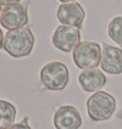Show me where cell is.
Instances as JSON below:
<instances>
[{
  "label": "cell",
  "mask_w": 122,
  "mask_h": 129,
  "mask_svg": "<svg viewBox=\"0 0 122 129\" xmlns=\"http://www.w3.org/2000/svg\"><path fill=\"white\" fill-rule=\"evenodd\" d=\"M34 46V36L28 27L9 30L4 39V49L12 57H25L32 52Z\"/></svg>",
  "instance_id": "6da1fadb"
},
{
  "label": "cell",
  "mask_w": 122,
  "mask_h": 129,
  "mask_svg": "<svg viewBox=\"0 0 122 129\" xmlns=\"http://www.w3.org/2000/svg\"><path fill=\"white\" fill-rule=\"evenodd\" d=\"M87 110L90 119L103 122L110 119L116 110V100L106 91H96L87 100Z\"/></svg>",
  "instance_id": "7a4b0ae2"
},
{
  "label": "cell",
  "mask_w": 122,
  "mask_h": 129,
  "mask_svg": "<svg viewBox=\"0 0 122 129\" xmlns=\"http://www.w3.org/2000/svg\"><path fill=\"white\" fill-rule=\"evenodd\" d=\"M40 82L48 90H64L68 84V70L66 64L59 61L44 64L40 70Z\"/></svg>",
  "instance_id": "3957f363"
},
{
  "label": "cell",
  "mask_w": 122,
  "mask_h": 129,
  "mask_svg": "<svg viewBox=\"0 0 122 129\" xmlns=\"http://www.w3.org/2000/svg\"><path fill=\"white\" fill-rule=\"evenodd\" d=\"M101 61V48L98 43L82 42L73 50V62L78 68H96Z\"/></svg>",
  "instance_id": "277c9868"
},
{
  "label": "cell",
  "mask_w": 122,
  "mask_h": 129,
  "mask_svg": "<svg viewBox=\"0 0 122 129\" xmlns=\"http://www.w3.org/2000/svg\"><path fill=\"white\" fill-rule=\"evenodd\" d=\"M53 45L60 51L70 52L73 51L81 44V32L79 28L59 26L53 34Z\"/></svg>",
  "instance_id": "5b68a950"
},
{
  "label": "cell",
  "mask_w": 122,
  "mask_h": 129,
  "mask_svg": "<svg viewBox=\"0 0 122 129\" xmlns=\"http://www.w3.org/2000/svg\"><path fill=\"white\" fill-rule=\"evenodd\" d=\"M0 23L4 28L9 30L26 27V24L28 23L27 9L21 4L7 5L1 11Z\"/></svg>",
  "instance_id": "8992f818"
},
{
  "label": "cell",
  "mask_w": 122,
  "mask_h": 129,
  "mask_svg": "<svg viewBox=\"0 0 122 129\" xmlns=\"http://www.w3.org/2000/svg\"><path fill=\"white\" fill-rule=\"evenodd\" d=\"M58 20L62 26L68 27H76L79 28L86 17V12L81 4L73 1V3H65L61 4L58 9Z\"/></svg>",
  "instance_id": "52a82bcc"
},
{
  "label": "cell",
  "mask_w": 122,
  "mask_h": 129,
  "mask_svg": "<svg viewBox=\"0 0 122 129\" xmlns=\"http://www.w3.org/2000/svg\"><path fill=\"white\" fill-rule=\"evenodd\" d=\"M82 125L79 111L71 105L59 107L54 113V127L56 129H78Z\"/></svg>",
  "instance_id": "ba28073f"
},
{
  "label": "cell",
  "mask_w": 122,
  "mask_h": 129,
  "mask_svg": "<svg viewBox=\"0 0 122 129\" xmlns=\"http://www.w3.org/2000/svg\"><path fill=\"white\" fill-rule=\"evenodd\" d=\"M100 66L103 71L109 74L122 73V49L111 46L109 44L103 45Z\"/></svg>",
  "instance_id": "9c48e42d"
},
{
  "label": "cell",
  "mask_w": 122,
  "mask_h": 129,
  "mask_svg": "<svg viewBox=\"0 0 122 129\" xmlns=\"http://www.w3.org/2000/svg\"><path fill=\"white\" fill-rule=\"evenodd\" d=\"M78 83L84 91L88 93L99 91L106 84V77L100 70L89 68L81 72V74L78 76Z\"/></svg>",
  "instance_id": "30bf717a"
},
{
  "label": "cell",
  "mask_w": 122,
  "mask_h": 129,
  "mask_svg": "<svg viewBox=\"0 0 122 129\" xmlns=\"http://www.w3.org/2000/svg\"><path fill=\"white\" fill-rule=\"evenodd\" d=\"M16 118L15 106L5 100H0V129L10 128Z\"/></svg>",
  "instance_id": "8fae6325"
},
{
  "label": "cell",
  "mask_w": 122,
  "mask_h": 129,
  "mask_svg": "<svg viewBox=\"0 0 122 129\" xmlns=\"http://www.w3.org/2000/svg\"><path fill=\"white\" fill-rule=\"evenodd\" d=\"M108 34L122 49V16H116L111 20L108 27Z\"/></svg>",
  "instance_id": "7c38bea8"
},
{
  "label": "cell",
  "mask_w": 122,
  "mask_h": 129,
  "mask_svg": "<svg viewBox=\"0 0 122 129\" xmlns=\"http://www.w3.org/2000/svg\"><path fill=\"white\" fill-rule=\"evenodd\" d=\"M7 129H32L27 123H17V124H12L10 128Z\"/></svg>",
  "instance_id": "4fadbf2b"
},
{
  "label": "cell",
  "mask_w": 122,
  "mask_h": 129,
  "mask_svg": "<svg viewBox=\"0 0 122 129\" xmlns=\"http://www.w3.org/2000/svg\"><path fill=\"white\" fill-rule=\"evenodd\" d=\"M21 0H0V5H4V6H7V5H15V4H20Z\"/></svg>",
  "instance_id": "5bb4252c"
},
{
  "label": "cell",
  "mask_w": 122,
  "mask_h": 129,
  "mask_svg": "<svg viewBox=\"0 0 122 129\" xmlns=\"http://www.w3.org/2000/svg\"><path fill=\"white\" fill-rule=\"evenodd\" d=\"M4 33H3V30L0 29V49L1 48H4Z\"/></svg>",
  "instance_id": "9a60e30c"
},
{
  "label": "cell",
  "mask_w": 122,
  "mask_h": 129,
  "mask_svg": "<svg viewBox=\"0 0 122 129\" xmlns=\"http://www.w3.org/2000/svg\"><path fill=\"white\" fill-rule=\"evenodd\" d=\"M59 1H61L62 4H65V3H73V1H76V0H59Z\"/></svg>",
  "instance_id": "2e32d148"
},
{
  "label": "cell",
  "mask_w": 122,
  "mask_h": 129,
  "mask_svg": "<svg viewBox=\"0 0 122 129\" xmlns=\"http://www.w3.org/2000/svg\"><path fill=\"white\" fill-rule=\"evenodd\" d=\"M22 123H28V118H27V117H26V118H25V119H23V121H22Z\"/></svg>",
  "instance_id": "e0dca14e"
},
{
  "label": "cell",
  "mask_w": 122,
  "mask_h": 129,
  "mask_svg": "<svg viewBox=\"0 0 122 129\" xmlns=\"http://www.w3.org/2000/svg\"><path fill=\"white\" fill-rule=\"evenodd\" d=\"M1 11H3V9H1V5H0V16H1Z\"/></svg>",
  "instance_id": "ac0fdd59"
}]
</instances>
